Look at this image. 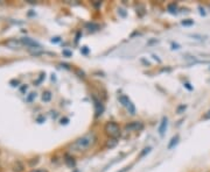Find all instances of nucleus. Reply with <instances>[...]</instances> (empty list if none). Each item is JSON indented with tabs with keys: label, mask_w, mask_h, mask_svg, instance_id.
Listing matches in <instances>:
<instances>
[{
	"label": "nucleus",
	"mask_w": 210,
	"mask_h": 172,
	"mask_svg": "<svg viewBox=\"0 0 210 172\" xmlns=\"http://www.w3.org/2000/svg\"><path fill=\"white\" fill-rule=\"evenodd\" d=\"M81 53H82L83 55H88V53H89V48H88V47H83L82 49H81Z\"/></svg>",
	"instance_id": "393cba45"
},
{
	"label": "nucleus",
	"mask_w": 210,
	"mask_h": 172,
	"mask_svg": "<svg viewBox=\"0 0 210 172\" xmlns=\"http://www.w3.org/2000/svg\"><path fill=\"white\" fill-rule=\"evenodd\" d=\"M68 121H69V119H67V118H64V119H61V124H67V123H68Z\"/></svg>",
	"instance_id": "473e14b6"
},
{
	"label": "nucleus",
	"mask_w": 210,
	"mask_h": 172,
	"mask_svg": "<svg viewBox=\"0 0 210 172\" xmlns=\"http://www.w3.org/2000/svg\"><path fill=\"white\" fill-rule=\"evenodd\" d=\"M36 98V93H34V92H32V93H29L28 94V97H27V98H26V101H27V103H32V101H33L34 99Z\"/></svg>",
	"instance_id": "f3484780"
},
{
	"label": "nucleus",
	"mask_w": 210,
	"mask_h": 172,
	"mask_svg": "<svg viewBox=\"0 0 210 172\" xmlns=\"http://www.w3.org/2000/svg\"><path fill=\"white\" fill-rule=\"evenodd\" d=\"M172 47H173V49H180V45L177 44V43H172Z\"/></svg>",
	"instance_id": "72a5a7b5"
},
{
	"label": "nucleus",
	"mask_w": 210,
	"mask_h": 172,
	"mask_svg": "<svg viewBox=\"0 0 210 172\" xmlns=\"http://www.w3.org/2000/svg\"><path fill=\"white\" fill-rule=\"evenodd\" d=\"M203 119H204V120H209L210 119V109L208 112H207L206 114L203 115Z\"/></svg>",
	"instance_id": "cd10ccee"
},
{
	"label": "nucleus",
	"mask_w": 210,
	"mask_h": 172,
	"mask_svg": "<svg viewBox=\"0 0 210 172\" xmlns=\"http://www.w3.org/2000/svg\"><path fill=\"white\" fill-rule=\"evenodd\" d=\"M118 100H119V103L121 104L123 106H125V107H127L128 104L131 103V100L128 99V97H127V95H125V94L119 95V97H118Z\"/></svg>",
	"instance_id": "1a4fd4ad"
},
{
	"label": "nucleus",
	"mask_w": 210,
	"mask_h": 172,
	"mask_svg": "<svg viewBox=\"0 0 210 172\" xmlns=\"http://www.w3.org/2000/svg\"><path fill=\"white\" fill-rule=\"evenodd\" d=\"M45 77H46V73H41V74H40V78H39V79H37L36 82H35V85H37V84H40V83H41L42 80L45 79Z\"/></svg>",
	"instance_id": "412c9836"
},
{
	"label": "nucleus",
	"mask_w": 210,
	"mask_h": 172,
	"mask_svg": "<svg viewBox=\"0 0 210 172\" xmlns=\"http://www.w3.org/2000/svg\"><path fill=\"white\" fill-rule=\"evenodd\" d=\"M76 73L78 74V77H81V78H85V73L83 72V71H81V70H76Z\"/></svg>",
	"instance_id": "b1692460"
},
{
	"label": "nucleus",
	"mask_w": 210,
	"mask_h": 172,
	"mask_svg": "<svg viewBox=\"0 0 210 172\" xmlns=\"http://www.w3.org/2000/svg\"><path fill=\"white\" fill-rule=\"evenodd\" d=\"M88 29H89V32H95V30H98L99 29V26L97 23H94V22H89L85 25Z\"/></svg>",
	"instance_id": "4468645a"
},
{
	"label": "nucleus",
	"mask_w": 210,
	"mask_h": 172,
	"mask_svg": "<svg viewBox=\"0 0 210 172\" xmlns=\"http://www.w3.org/2000/svg\"><path fill=\"white\" fill-rule=\"evenodd\" d=\"M151 149H152V148H151V147L145 148L144 150H143V151L140 152V156H139V157H144V156H146V155H147V154H148L149 151H151Z\"/></svg>",
	"instance_id": "a211bd4d"
},
{
	"label": "nucleus",
	"mask_w": 210,
	"mask_h": 172,
	"mask_svg": "<svg viewBox=\"0 0 210 172\" xmlns=\"http://www.w3.org/2000/svg\"><path fill=\"white\" fill-rule=\"evenodd\" d=\"M11 84H12V86H18L19 85V80H11Z\"/></svg>",
	"instance_id": "f704fd0d"
},
{
	"label": "nucleus",
	"mask_w": 210,
	"mask_h": 172,
	"mask_svg": "<svg viewBox=\"0 0 210 172\" xmlns=\"http://www.w3.org/2000/svg\"><path fill=\"white\" fill-rule=\"evenodd\" d=\"M96 142H97V135L94 131H90L85 135L78 137L77 139H75V142L71 144V148L76 151H85L94 147Z\"/></svg>",
	"instance_id": "f257e3e1"
},
{
	"label": "nucleus",
	"mask_w": 210,
	"mask_h": 172,
	"mask_svg": "<svg viewBox=\"0 0 210 172\" xmlns=\"http://www.w3.org/2000/svg\"><path fill=\"white\" fill-rule=\"evenodd\" d=\"M92 5L95 6L96 8H98V7H100V6H102V1H94V3H92Z\"/></svg>",
	"instance_id": "bb28decb"
},
{
	"label": "nucleus",
	"mask_w": 210,
	"mask_h": 172,
	"mask_svg": "<svg viewBox=\"0 0 210 172\" xmlns=\"http://www.w3.org/2000/svg\"><path fill=\"white\" fill-rule=\"evenodd\" d=\"M118 144V139H112V137H110L109 139V141L106 142V148H115L116 145Z\"/></svg>",
	"instance_id": "ddd939ff"
},
{
	"label": "nucleus",
	"mask_w": 210,
	"mask_h": 172,
	"mask_svg": "<svg viewBox=\"0 0 210 172\" xmlns=\"http://www.w3.org/2000/svg\"><path fill=\"white\" fill-rule=\"evenodd\" d=\"M30 172H48L46 169H36V170H32Z\"/></svg>",
	"instance_id": "c756f323"
},
{
	"label": "nucleus",
	"mask_w": 210,
	"mask_h": 172,
	"mask_svg": "<svg viewBox=\"0 0 210 172\" xmlns=\"http://www.w3.org/2000/svg\"><path fill=\"white\" fill-rule=\"evenodd\" d=\"M62 53H63L66 57H71V56H73V53H71V51H69V50H63V51H62Z\"/></svg>",
	"instance_id": "5701e85b"
},
{
	"label": "nucleus",
	"mask_w": 210,
	"mask_h": 172,
	"mask_svg": "<svg viewBox=\"0 0 210 172\" xmlns=\"http://www.w3.org/2000/svg\"><path fill=\"white\" fill-rule=\"evenodd\" d=\"M5 44L7 45L8 48H11V49H20V48L24 47L22 42L20 40H17V38H9V40L5 42Z\"/></svg>",
	"instance_id": "20e7f679"
},
{
	"label": "nucleus",
	"mask_w": 210,
	"mask_h": 172,
	"mask_svg": "<svg viewBox=\"0 0 210 172\" xmlns=\"http://www.w3.org/2000/svg\"><path fill=\"white\" fill-rule=\"evenodd\" d=\"M167 126H168V119H167V116H162V119H161V122H160V126H159V135L161 137H164L165 136V133L167 130Z\"/></svg>",
	"instance_id": "39448f33"
},
{
	"label": "nucleus",
	"mask_w": 210,
	"mask_h": 172,
	"mask_svg": "<svg viewBox=\"0 0 210 172\" xmlns=\"http://www.w3.org/2000/svg\"><path fill=\"white\" fill-rule=\"evenodd\" d=\"M36 121L39 123H42V122H45V118H43V116H39V118H37L36 119Z\"/></svg>",
	"instance_id": "7c9ffc66"
},
{
	"label": "nucleus",
	"mask_w": 210,
	"mask_h": 172,
	"mask_svg": "<svg viewBox=\"0 0 210 172\" xmlns=\"http://www.w3.org/2000/svg\"><path fill=\"white\" fill-rule=\"evenodd\" d=\"M94 101H95V111H96V118H98L99 115L103 114L104 112V105L102 101H99L98 99L94 97Z\"/></svg>",
	"instance_id": "423d86ee"
},
{
	"label": "nucleus",
	"mask_w": 210,
	"mask_h": 172,
	"mask_svg": "<svg viewBox=\"0 0 210 172\" xmlns=\"http://www.w3.org/2000/svg\"><path fill=\"white\" fill-rule=\"evenodd\" d=\"M183 26H193L194 25V20H190V19H187V20H183L181 22Z\"/></svg>",
	"instance_id": "6ab92c4d"
},
{
	"label": "nucleus",
	"mask_w": 210,
	"mask_h": 172,
	"mask_svg": "<svg viewBox=\"0 0 210 172\" xmlns=\"http://www.w3.org/2000/svg\"><path fill=\"white\" fill-rule=\"evenodd\" d=\"M37 162H39V158H33V159H29L28 164L30 165V166H34V165H35Z\"/></svg>",
	"instance_id": "4be33fe9"
},
{
	"label": "nucleus",
	"mask_w": 210,
	"mask_h": 172,
	"mask_svg": "<svg viewBox=\"0 0 210 172\" xmlns=\"http://www.w3.org/2000/svg\"><path fill=\"white\" fill-rule=\"evenodd\" d=\"M64 162H66V164L68 165V166H70V168L75 166V164H76L74 157H73V156H70V155H68V154H66V155H64Z\"/></svg>",
	"instance_id": "6e6552de"
},
{
	"label": "nucleus",
	"mask_w": 210,
	"mask_h": 172,
	"mask_svg": "<svg viewBox=\"0 0 210 172\" xmlns=\"http://www.w3.org/2000/svg\"><path fill=\"white\" fill-rule=\"evenodd\" d=\"M62 66H64V68H66V69H70L69 68V65H68V64H61Z\"/></svg>",
	"instance_id": "58836bf2"
},
{
	"label": "nucleus",
	"mask_w": 210,
	"mask_h": 172,
	"mask_svg": "<svg viewBox=\"0 0 210 172\" xmlns=\"http://www.w3.org/2000/svg\"><path fill=\"white\" fill-rule=\"evenodd\" d=\"M118 13H119V14H120V15H121V17H123V18L126 17V12H125V9L119 8V9H118Z\"/></svg>",
	"instance_id": "a878e982"
},
{
	"label": "nucleus",
	"mask_w": 210,
	"mask_h": 172,
	"mask_svg": "<svg viewBox=\"0 0 210 172\" xmlns=\"http://www.w3.org/2000/svg\"><path fill=\"white\" fill-rule=\"evenodd\" d=\"M104 131L106 133V135H109L112 139H118L120 136V127L117 122L110 121L104 126Z\"/></svg>",
	"instance_id": "f03ea898"
},
{
	"label": "nucleus",
	"mask_w": 210,
	"mask_h": 172,
	"mask_svg": "<svg viewBox=\"0 0 210 172\" xmlns=\"http://www.w3.org/2000/svg\"><path fill=\"white\" fill-rule=\"evenodd\" d=\"M130 170V166H126V168H124L123 170H120V171H118V172H126V171H128Z\"/></svg>",
	"instance_id": "c9c22d12"
},
{
	"label": "nucleus",
	"mask_w": 210,
	"mask_h": 172,
	"mask_svg": "<svg viewBox=\"0 0 210 172\" xmlns=\"http://www.w3.org/2000/svg\"><path fill=\"white\" fill-rule=\"evenodd\" d=\"M20 41L22 42V44L27 45V47H29V48H36V47H40V44H39L36 41L32 40L30 37H22V38H20Z\"/></svg>",
	"instance_id": "0eeeda50"
},
{
	"label": "nucleus",
	"mask_w": 210,
	"mask_h": 172,
	"mask_svg": "<svg viewBox=\"0 0 210 172\" xmlns=\"http://www.w3.org/2000/svg\"><path fill=\"white\" fill-rule=\"evenodd\" d=\"M127 111L131 115H134L136 114V106H134L132 103H130L128 104V106H127Z\"/></svg>",
	"instance_id": "dca6fc26"
},
{
	"label": "nucleus",
	"mask_w": 210,
	"mask_h": 172,
	"mask_svg": "<svg viewBox=\"0 0 210 172\" xmlns=\"http://www.w3.org/2000/svg\"><path fill=\"white\" fill-rule=\"evenodd\" d=\"M24 165H22V164L20 163V162H19V160H18V162H15V163H14V165H13V171L14 172H22L24 171Z\"/></svg>",
	"instance_id": "f8f14e48"
},
{
	"label": "nucleus",
	"mask_w": 210,
	"mask_h": 172,
	"mask_svg": "<svg viewBox=\"0 0 210 172\" xmlns=\"http://www.w3.org/2000/svg\"><path fill=\"white\" fill-rule=\"evenodd\" d=\"M79 35H81V33H77V35H76V42L79 40Z\"/></svg>",
	"instance_id": "4c0bfd02"
},
{
	"label": "nucleus",
	"mask_w": 210,
	"mask_h": 172,
	"mask_svg": "<svg viewBox=\"0 0 210 172\" xmlns=\"http://www.w3.org/2000/svg\"><path fill=\"white\" fill-rule=\"evenodd\" d=\"M186 108H187V106H186V105H181V106H179V107H177L176 113H177V114H181L182 111H185Z\"/></svg>",
	"instance_id": "aec40b11"
},
{
	"label": "nucleus",
	"mask_w": 210,
	"mask_h": 172,
	"mask_svg": "<svg viewBox=\"0 0 210 172\" xmlns=\"http://www.w3.org/2000/svg\"><path fill=\"white\" fill-rule=\"evenodd\" d=\"M167 9H168L169 13L176 14L177 13V4L176 3H170V4H168V6H167Z\"/></svg>",
	"instance_id": "9b49d317"
},
{
	"label": "nucleus",
	"mask_w": 210,
	"mask_h": 172,
	"mask_svg": "<svg viewBox=\"0 0 210 172\" xmlns=\"http://www.w3.org/2000/svg\"><path fill=\"white\" fill-rule=\"evenodd\" d=\"M60 41H61V38H60L58 36L53 37V38H51V42H53V43H57V42H60Z\"/></svg>",
	"instance_id": "c85d7f7f"
},
{
	"label": "nucleus",
	"mask_w": 210,
	"mask_h": 172,
	"mask_svg": "<svg viewBox=\"0 0 210 172\" xmlns=\"http://www.w3.org/2000/svg\"><path fill=\"white\" fill-rule=\"evenodd\" d=\"M185 87H186V89H188V90H189V91H191V90H193V87L190 86V84H189V83H185Z\"/></svg>",
	"instance_id": "2f4dec72"
},
{
	"label": "nucleus",
	"mask_w": 210,
	"mask_h": 172,
	"mask_svg": "<svg viewBox=\"0 0 210 172\" xmlns=\"http://www.w3.org/2000/svg\"><path fill=\"white\" fill-rule=\"evenodd\" d=\"M144 128V124L140 122V121H133V122H130L128 124L125 126V130L126 131H139Z\"/></svg>",
	"instance_id": "7ed1b4c3"
},
{
	"label": "nucleus",
	"mask_w": 210,
	"mask_h": 172,
	"mask_svg": "<svg viewBox=\"0 0 210 172\" xmlns=\"http://www.w3.org/2000/svg\"><path fill=\"white\" fill-rule=\"evenodd\" d=\"M50 99H51V93H50L49 91L43 92V94H42V100H43L45 103H48V101H50Z\"/></svg>",
	"instance_id": "2eb2a0df"
},
{
	"label": "nucleus",
	"mask_w": 210,
	"mask_h": 172,
	"mask_svg": "<svg viewBox=\"0 0 210 172\" xmlns=\"http://www.w3.org/2000/svg\"><path fill=\"white\" fill-rule=\"evenodd\" d=\"M177 143H179V135H175V136H173V137H172V139H170L169 144L167 145V149H168V150H170V149L175 147Z\"/></svg>",
	"instance_id": "9d476101"
},
{
	"label": "nucleus",
	"mask_w": 210,
	"mask_h": 172,
	"mask_svg": "<svg viewBox=\"0 0 210 172\" xmlns=\"http://www.w3.org/2000/svg\"><path fill=\"white\" fill-rule=\"evenodd\" d=\"M21 92H25V91H27V86H21Z\"/></svg>",
	"instance_id": "e433bc0d"
}]
</instances>
